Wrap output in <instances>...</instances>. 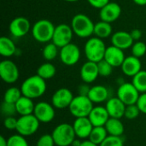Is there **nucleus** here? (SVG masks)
Instances as JSON below:
<instances>
[{"mask_svg": "<svg viewBox=\"0 0 146 146\" xmlns=\"http://www.w3.org/2000/svg\"><path fill=\"white\" fill-rule=\"evenodd\" d=\"M47 89L45 80L38 74L27 77L21 86V91L23 96L31 99H36L42 97Z\"/></svg>", "mask_w": 146, "mask_h": 146, "instance_id": "1", "label": "nucleus"}, {"mask_svg": "<svg viewBox=\"0 0 146 146\" xmlns=\"http://www.w3.org/2000/svg\"><path fill=\"white\" fill-rule=\"evenodd\" d=\"M71 27L74 33L81 38H91L94 34L95 23L86 14H76L71 21Z\"/></svg>", "mask_w": 146, "mask_h": 146, "instance_id": "2", "label": "nucleus"}, {"mask_svg": "<svg viewBox=\"0 0 146 146\" xmlns=\"http://www.w3.org/2000/svg\"><path fill=\"white\" fill-rule=\"evenodd\" d=\"M106 45L102 38L98 37H91L86 42L84 46V53L87 61L98 62L104 58Z\"/></svg>", "mask_w": 146, "mask_h": 146, "instance_id": "3", "label": "nucleus"}, {"mask_svg": "<svg viewBox=\"0 0 146 146\" xmlns=\"http://www.w3.org/2000/svg\"><path fill=\"white\" fill-rule=\"evenodd\" d=\"M55 27H56L50 21L41 19L32 26V35L38 43H49L52 40Z\"/></svg>", "mask_w": 146, "mask_h": 146, "instance_id": "4", "label": "nucleus"}, {"mask_svg": "<svg viewBox=\"0 0 146 146\" xmlns=\"http://www.w3.org/2000/svg\"><path fill=\"white\" fill-rule=\"evenodd\" d=\"M52 138L56 146H71L76 139L73 125L68 123H61L57 125L51 133Z\"/></svg>", "mask_w": 146, "mask_h": 146, "instance_id": "5", "label": "nucleus"}, {"mask_svg": "<svg viewBox=\"0 0 146 146\" xmlns=\"http://www.w3.org/2000/svg\"><path fill=\"white\" fill-rule=\"evenodd\" d=\"M93 107V103L88 98V96L78 94L72 100L68 110L71 115L75 118L88 117Z\"/></svg>", "mask_w": 146, "mask_h": 146, "instance_id": "6", "label": "nucleus"}, {"mask_svg": "<svg viewBox=\"0 0 146 146\" xmlns=\"http://www.w3.org/2000/svg\"><path fill=\"white\" fill-rule=\"evenodd\" d=\"M39 125L40 121L33 114L21 115L20 118H18L15 131L17 132V133L24 137H29L36 133V132L38 130Z\"/></svg>", "mask_w": 146, "mask_h": 146, "instance_id": "7", "label": "nucleus"}, {"mask_svg": "<svg viewBox=\"0 0 146 146\" xmlns=\"http://www.w3.org/2000/svg\"><path fill=\"white\" fill-rule=\"evenodd\" d=\"M116 95V97L127 106L137 104L140 92L136 89L132 82H124L119 86Z\"/></svg>", "mask_w": 146, "mask_h": 146, "instance_id": "8", "label": "nucleus"}, {"mask_svg": "<svg viewBox=\"0 0 146 146\" xmlns=\"http://www.w3.org/2000/svg\"><path fill=\"white\" fill-rule=\"evenodd\" d=\"M74 32L71 27V26L62 23L55 27L54 34L51 42L54 43L58 48H62L63 46L72 43L73 36H74Z\"/></svg>", "mask_w": 146, "mask_h": 146, "instance_id": "9", "label": "nucleus"}, {"mask_svg": "<svg viewBox=\"0 0 146 146\" xmlns=\"http://www.w3.org/2000/svg\"><path fill=\"white\" fill-rule=\"evenodd\" d=\"M20 76L19 68L16 64L9 59L0 62V77L7 84L15 83Z\"/></svg>", "mask_w": 146, "mask_h": 146, "instance_id": "10", "label": "nucleus"}, {"mask_svg": "<svg viewBox=\"0 0 146 146\" xmlns=\"http://www.w3.org/2000/svg\"><path fill=\"white\" fill-rule=\"evenodd\" d=\"M59 56L64 65L74 66L78 63L80 59V50L77 44L70 43L61 48Z\"/></svg>", "mask_w": 146, "mask_h": 146, "instance_id": "11", "label": "nucleus"}, {"mask_svg": "<svg viewBox=\"0 0 146 146\" xmlns=\"http://www.w3.org/2000/svg\"><path fill=\"white\" fill-rule=\"evenodd\" d=\"M55 109L56 108L52 105V104L44 101L38 102L35 104L33 115L40 121V123H49L51 122L56 116Z\"/></svg>", "mask_w": 146, "mask_h": 146, "instance_id": "12", "label": "nucleus"}, {"mask_svg": "<svg viewBox=\"0 0 146 146\" xmlns=\"http://www.w3.org/2000/svg\"><path fill=\"white\" fill-rule=\"evenodd\" d=\"M32 29L29 20L23 16H19L13 19L9 26L10 34L15 38H21L28 33Z\"/></svg>", "mask_w": 146, "mask_h": 146, "instance_id": "13", "label": "nucleus"}, {"mask_svg": "<svg viewBox=\"0 0 146 146\" xmlns=\"http://www.w3.org/2000/svg\"><path fill=\"white\" fill-rule=\"evenodd\" d=\"M73 92L68 88H60L56 90L51 97L52 105L58 110H64L69 107L74 99Z\"/></svg>", "mask_w": 146, "mask_h": 146, "instance_id": "14", "label": "nucleus"}, {"mask_svg": "<svg viewBox=\"0 0 146 146\" xmlns=\"http://www.w3.org/2000/svg\"><path fill=\"white\" fill-rule=\"evenodd\" d=\"M73 127L76 137L80 139H87L93 129V125L88 117H80L75 118Z\"/></svg>", "mask_w": 146, "mask_h": 146, "instance_id": "15", "label": "nucleus"}, {"mask_svg": "<svg viewBox=\"0 0 146 146\" xmlns=\"http://www.w3.org/2000/svg\"><path fill=\"white\" fill-rule=\"evenodd\" d=\"M121 14V7L115 2H110L99 11V17L101 21L112 23L118 20Z\"/></svg>", "mask_w": 146, "mask_h": 146, "instance_id": "16", "label": "nucleus"}, {"mask_svg": "<svg viewBox=\"0 0 146 146\" xmlns=\"http://www.w3.org/2000/svg\"><path fill=\"white\" fill-rule=\"evenodd\" d=\"M127 105L117 97L110 98L105 104V108L111 118L121 119L125 115Z\"/></svg>", "mask_w": 146, "mask_h": 146, "instance_id": "17", "label": "nucleus"}, {"mask_svg": "<svg viewBox=\"0 0 146 146\" xmlns=\"http://www.w3.org/2000/svg\"><path fill=\"white\" fill-rule=\"evenodd\" d=\"M80 75L84 83H93L99 76L98 63L91 61L86 62L80 68Z\"/></svg>", "mask_w": 146, "mask_h": 146, "instance_id": "18", "label": "nucleus"}, {"mask_svg": "<svg viewBox=\"0 0 146 146\" xmlns=\"http://www.w3.org/2000/svg\"><path fill=\"white\" fill-rule=\"evenodd\" d=\"M125 58L126 56H125V53L123 50L115 45H110L106 48L104 59L107 61L113 68L121 67Z\"/></svg>", "mask_w": 146, "mask_h": 146, "instance_id": "19", "label": "nucleus"}, {"mask_svg": "<svg viewBox=\"0 0 146 146\" xmlns=\"http://www.w3.org/2000/svg\"><path fill=\"white\" fill-rule=\"evenodd\" d=\"M121 68L125 75L133 78L139 71L142 70V63L139 58L132 55L125 58L123 63L121 66Z\"/></svg>", "mask_w": 146, "mask_h": 146, "instance_id": "20", "label": "nucleus"}, {"mask_svg": "<svg viewBox=\"0 0 146 146\" xmlns=\"http://www.w3.org/2000/svg\"><path fill=\"white\" fill-rule=\"evenodd\" d=\"M112 45H115L123 50L132 47L134 41L130 33L126 31H118L111 35Z\"/></svg>", "mask_w": 146, "mask_h": 146, "instance_id": "21", "label": "nucleus"}, {"mask_svg": "<svg viewBox=\"0 0 146 146\" xmlns=\"http://www.w3.org/2000/svg\"><path fill=\"white\" fill-rule=\"evenodd\" d=\"M88 118L90 119L93 127H104L110 117L105 107L96 106L93 107Z\"/></svg>", "mask_w": 146, "mask_h": 146, "instance_id": "22", "label": "nucleus"}, {"mask_svg": "<svg viewBox=\"0 0 146 146\" xmlns=\"http://www.w3.org/2000/svg\"><path fill=\"white\" fill-rule=\"evenodd\" d=\"M109 97V89L102 85L92 86L88 93V98L92 100L93 104H101L104 102H107V100L110 98Z\"/></svg>", "mask_w": 146, "mask_h": 146, "instance_id": "23", "label": "nucleus"}, {"mask_svg": "<svg viewBox=\"0 0 146 146\" xmlns=\"http://www.w3.org/2000/svg\"><path fill=\"white\" fill-rule=\"evenodd\" d=\"M15 107L17 114L20 115H27L33 114L35 104L33 103V99L22 95V97L15 103Z\"/></svg>", "mask_w": 146, "mask_h": 146, "instance_id": "24", "label": "nucleus"}, {"mask_svg": "<svg viewBox=\"0 0 146 146\" xmlns=\"http://www.w3.org/2000/svg\"><path fill=\"white\" fill-rule=\"evenodd\" d=\"M105 128L108 132L109 135L112 136H119L121 137L124 133V125L121 119L116 118H110L105 124Z\"/></svg>", "mask_w": 146, "mask_h": 146, "instance_id": "25", "label": "nucleus"}, {"mask_svg": "<svg viewBox=\"0 0 146 146\" xmlns=\"http://www.w3.org/2000/svg\"><path fill=\"white\" fill-rule=\"evenodd\" d=\"M16 46L11 38L6 36L0 38V55L2 56L10 57L16 53Z\"/></svg>", "mask_w": 146, "mask_h": 146, "instance_id": "26", "label": "nucleus"}, {"mask_svg": "<svg viewBox=\"0 0 146 146\" xmlns=\"http://www.w3.org/2000/svg\"><path fill=\"white\" fill-rule=\"evenodd\" d=\"M113 29H112V26L111 23L107 22V21H101L95 23V27H94V35L98 38H107L110 36H111L113 33Z\"/></svg>", "mask_w": 146, "mask_h": 146, "instance_id": "27", "label": "nucleus"}, {"mask_svg": "<svg viewBox=\"0 0 146 146\" xmlns=\"http://www.w3.org/2000/svg\"><path fill=\"white\" fill-rule=\"evenodd\" d=\"M56 68L55 65H53L51 62H49L41 64L37 69V74L45 80L53 78L56 75Z\"/></svg>", "mask_w": 146, "mask_h": 146, "instance_id": "28", "label": "nucleus"}, {"mask_svg": "<svg viewBox=\"0 0 146 146\" xmlns=\"http://www.w3.org/2000/svg\"><path fill=\"white\" fill-rule=\"evenodd\" d=\"M108 136L109 134L105 127H94L88 139L94 144L100 145Z\"/></svg>", "mask_w": 146, "mask_h": 146, "instance_id": "29", "label": "nucleus"}, {"mask_svg": "<svg viewBox=\"0 0 146 146\" xmlns=\"http://www.w3.org/2000/svg\"><path fill=\"white\" fill-rule=\"evenodd\" d=\"M132 83L140 93L146 92V70H141L134 75Z\"/></svg>", "mask_w": 146, "mask_h": 146, "instance_id": "30", "label": "nucleus"}, {"mask_svg": "<svg viewBox=\"0 0 146 146\" xmlns=\"http://www.w3.org/2000/svg\"><path fill=\"white\" fill-rule=\"evenodd\" d=\"M21 97H22V93L21 89L15 86H12L5 91L3 95V101L15 104Z\"/></svg>", "mask_w": 146, "mask_h": 146, "instance_id": "31", "label": "nucleus"}, {"mask_svg": "<svg viewBox=\"0 0 146 146\" xmlns=\"http://www.w3.org/2000/svg\"><path fill=\"white\" fill-rule=\"evenodd\" d=\"M58 47L52 42L47 43L42 51L43 57L48 62L54 60L58 56Z\"/></svg>", "mask_w": 146, "mask_h": 146, "instance_id": "32", "label": "nucleus"}, {"mask_svg": "<svg viewBox=\"0 0 146 146\" xmlns=\"http://www.w3.org/2000/svg\"><path fill=\"white\" fill-rule=\"evenodd\" d=\"M131 51L133 56L140 58L146 54V44L140 40L135 41L131 47Z\"/></svg>", "mask_w": 146, "mask_h": 146, "instance_id": "33", "label": "nucleus"}, {"mask_svg": "<svg viewBox=\"0 0 146 146\" xmlns=\"http://www.w3.org/2000/svg\"><path fill=\"white\" fill-rule=\"evenodd\" d=\"M98 68L99 76H102V77L110 76L113 71V67L104 59L98 62Z\"/></svg>", "mask_w": 146, "mask_h": 146, "instance_id": "34", "label": "nucleus"}, {"mask_svg": "<svg viewBox=\"0 0 146 146\" xmlns=\"http://www.w3.org/2000/svg\"><path fill=\"white\" fill-rule=\"evenodd\" d=\"M8 146H29L25 137L17 133L11 135L8 139Z\"/></svg>", "mask_w": 146, "mask_h": 146, "instance_id": "35", "label": "nucleus"}, {"mask_svg": "<svg viewBox=\"0 0 146 146\" xmlns=\"http://www.w3.org/2000/svg\"><path fill=\"white\" fill-rule=\"evenodd\" d=\"M1 112H2V115L4 117L15 116V115L17 114L15 104L8 103V102L3 101L2 105H1Z\"/></svg>", "mask_w": 146, "mask_h": 146, "instance_id": "36", "label": "nucleus"}, {"mask_svg": "<svg viewBox=\"0 0 146 146\" xmlns=\"http://www.w3.org/2000/svg\"><path fill=\"white\" fill-rule=\"evenodd\" d=\"M99 146H124V141L121 137L109 135Z\"/></svg>", "mask_w": 146, "mask_h": 146, "instance_id": "37", "label": "nucleus"}, {"mask_svg": "<svg viewBox=\"0 0 146 146\" xmlns=\"http://www.w3.org/2000/svg\"><path fill=\"white\" fill-rule=\"evenodd\" d=\"M140 113L141 112H140L139 107L137 106V104L127 105L126 107L124 117L127 118V120H134V119H136L139 115Z\"/></svg>", "mask_w": 146, "mask_h": 146, "instance_id": "38", "label": "nucleus"}, {"mask_svg": "<svg viewBox=\"0 0 146 146\" xmlns=\"http://www.w3.org/2000/svg\"><path fill=\"white\" fill-rule=\"evenodd\" d=\"M56 144L51 134H44L40 136L37 141L36 146H55Z\"/></svg>", "mask_w": 146, "mask_h": 146, "instance_id": "39", "label": "nucleus"}, {"mask_svg": "<svg viewBox=\"0 0 146 146\" xmlns=\"http://www.w3.org/2000/svg\"><path fill=\"white\" fill-rule=\"evenodd\" d=\"M17 121L18 119L15 118V116L5 117L3 121V126L8 130H15L17 127Z\"/></svg>", "mask_w": 146, "mask_h": 146, "instance_id": "40", "label": "nucleus"}, {"mask_svg": "<svg viewBox=\"0 0 146 146\" xmlns=\"http://www.w3.org/2000/svg\"><path fill=\"white\" fill-rule=\"evenodd\" d=\"M136 104L139 107L140 112L146 115V92L140 93V96H139Z\"/></svg>", "mask_w": 146, "mask_h": 146, "instance_id": "41", "label": "nucleus"}, {"mask_svg": "<svg viewBox=\"0 0 146 146\" xmlns=\"http://www.w3.org/2000/svg\"><path fill=\"white\" fill-rule=\"evenodd\" d=\"M87 2L92 7L101 9L103 7H104L107 3H110V0H87Z\"/></svg>", "mask_w": 146, "mask_h": 146, "instance_id": "42", "label": "nucleus"}, {"mask_svg": "<svg viewBox=\"0 0 146 146\" xmlns=\"http://www.w3.org/2000/svg\"><path fill=\"white\" fill-rule=\"evenodd\" d=\"M89 84H81L79 87H78V92L79 95H82V96H88L89 91L91 89V87L88 86Z\"/></svg>", "mask_w": 146, "mask_h": 146, "instance_id": "43", "label": "nucleus"}, {"mask_svg": "<svg viewBox=\"0 0 146 146\" xmlns=\"http://www.w3.org/2000/svg\"><path fill=\"white\" fill-rule=\"evenodd\" d=\"M130 34H131V36H132V38H133V39L134 42L140 40V38H142V32L139 29H137V28L132 30L131 33H130Z\"/></svg>", "mask_w": 146, "mask_h": 146, "instance_id": "44", "label": "nucleus"}, {"mask_svg": "<svg viewBox=\"0 0 146 146\" xmlns=\"http://www.w3.org/2000/svg\"><path fill=\"white\" fill-rule=\"evenodd\" d=\"M80 146H99L96 144H94L93 142H92L91 140L89 139H86V140H83L82 143H81V145Z\"/></svg>", "mask_w": 146, "mask_h": 146, "instance_id": "45", "label": "nucleus"}, {"mask_svg": "<svg viewBox=\"0 0 146 146\" xmlns=\"http://www.w3.org/2000/svg\"><path fill=\"white\" fill-rule=\"evenodd\" d=\"M0 146H8L7 139L3 136H1L0 137Z\"/></svg>", "mask_w": 146, "mask_h": 146, "instance_id": "46", "label": "nucleus"}, {"mask_svg": "<svg viewBox=\"0 0 146 146\" xmlns=\"http://www.w3.org/2000/svg\"><path fill=\"white\" fill-rule=\"evenodd\" d=\"M137 5L139 6H145L146 5V0H133Z\"/></svg>", "mask_w": 146, "mask_h": 146, "instance_id": "47", "label": "nucleus"}, {"mask_svg": "<svg viewBox=\"0 0 146 146\" xmlns=\"http://www.w3.org/2000/svg\"><path fill=\"white\" fill-rule=\"evenodd\" d=\"M81 143H82V141H81L80 139H75L73 141L71 146H80L81 145Z\"/></svg>", "mask_w": 146, "mask_h": 146, "instance_id": "48", "label": "nucleus"}, {"mask_svg": "<svg viewBox=\"0 0 146 146\" xmlns=\"http://www.w3.org/2000/svg\"><path fill=\"white\" fill-rule=\"evenodd\" d=\"M65 2H68V3H74V2H78L79 0H64Z\"/></svg>", "mask_w": 146, "mask_h": 146, "instance_id": "49", "label": "nucleus"}]
</instances>
